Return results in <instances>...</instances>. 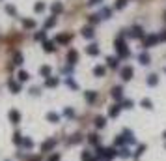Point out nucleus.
Listing matches in <instances>:
<instances>
[{
    "instance_id": "nucleus-1",
    "label": "nucleus",
    "mask_w": 166,
    "mask_h": 161,
    "mask_svg": "<svg viewBox=\"0 0 166 161\" xmlns=\"http://www.w3.org/2000/svg\"><path fill=\"white\" fill-rule=\"evenodd\" d=\"M116 51H118V56L119 58H127L129 56V49H127V45H125V39L123 36H119L118 39H116Z\"/></svg>"
},
{
    "instance_id": "nucleus-2",
    "label": "nucleus",
    "mask_w": 166,
    "mask_h": 161,
    "mask_svg": "<svg viewBox=\"0 0 166 161\" xmlns=\"http://www.w3.org/2000/svg\"><path fill=\"white\" fill-rule=\"evenodd\" d=\"M97 155L99 157H105V159H112L118 155V150L114 148H97Z\"/></svg>"
},
{
    "instance_id": "nucleus-3",
    "label": "nucleus",
    "mask_w": 166,
    "mask_h": 161,
    "mask_svg": "<svg viewBox=\"0 0 166 161\" xmlns=\"http://www.w3.org/2000/svg\"><path fill=\"white\" fill-rule=\"evenodd\" d=\"M160 41L157 34H151V36H148V38H144V47L148 49V47H153V45H157Z\"/></svg>"
},
{
    "instance_id": "nucleus-4",
    "label": "nucleus",
    "mask_w": 166,
    "mask_h": 161,
    "mask_svg": "<svg viewBox=\"0 0 166 161\" xmlns=\"http://www.w3.org/2000/svg\"><path fill=\"white\" fill-rule=\"evenodd\" d=\"M133 73H134V69L131 66H125V68H121V71H119V75H121L123 80H131L133 79Z\"/></svg>"
},
{
    "instance_id": "nucleus-5",
    "label": "nucleus",
    "mask_w": 166,
    "mask_h": 161,
    "mask_svg": "<svg viewBox=\"0 0 166 161\" xmlns=\"http://www.w3.org/2000/svg\"><path fill=\"white\" fill-rule=\"evenodd\" d=\"M56 142H58L56 139H49L47 142H43V144H41V152H51V150L56 146Z\"/></svg>"
},
{
    "instance_id": "nucleus-6",
    "label": "nucleus",
    "mask_w": 166,
    "mask_h": 161,
    "mask_svg": "<svg viewBox=\"0 0 166 161\" xmlns=\"http://www.w3.org/2000/svg\"><path fill=\"white\" fill-rule=\"evenodd\" d=\"M131 38H136V39H142L144 38V30L140 28V26H133L131 28V34H129Z\"/></svg>"
},
{
    "instance_id": "nucleus-7",
    "label": "nucleus",
    "mask_w": 166,
    "mask_h": 161,
    "mask_svg": "<svg viewBox=\"0 0 166 161\" xmlns=\"http://www.w3.org/2000/svg\"><path fill=\"white\" fill-rule=\"evenodd\" d=\"M119 113H121V105H112L108 110V116L110 118H116V116H119Z\"/></svg>"
},
{
    "instance_id": "nucleus-8",
    "label": "nucleus",
    "mask_w": 166,
    "mask_h": 161,
    "mask_svg": "<svg viewBox=\"0 0 166 161\" xmlns=\"http://www.w3.org/2000/svg\"><path fill=\"white\" fill-rule=\"evenodd\" d=\"M9 120H11V124H19L21 122V113L19 110H9Z\"/></svg>"
},
{
    "instance_id": "nucleus-9",
    "label": "nucleus",
    "mask_w": 166,
    "mask_h": 161,
    "mask_svg": "<svg viewBox=\"0 0 166 161\" xmlns=\"http://www.w3.org/2000/svg\"><path fill=\"white\" fill-rule=\"evenodd\" d=\"M58 77H47V80H45V86L47 88H54V86H58Z\"/></svg>"
},
{
    "instance_id": "nucleus-10",
    "label": "nucleus",
    "mask_w": 166,
    "mask_h": 161,
    "mask_svg": "<svg viewBox=\"0 0 166 161\" xmlns=\"http://www.w3.org/2000/svg\"><path fill=\"white\" fill-rule=\"evenodd\" d=\"M86 53L90 54V56H97V54H99V47L95 43H92V45H88V47H86Z\"/></svg>"
},
{
    "instance_id": "nucleus-11",
    "label": "nucleus",
    "mask_w": 166,
    "mask_h": 161,
    "mask_svg": "<svg viewBox=\"0 0 166 161\" xmlns=\"http://www.w3.org/2000/svg\"><path fill=\"white\" fill-rule=\"evenodd\" d=\"M123 137H125V140H127V144H133L134 142V140H136V139H134L133 137V131H131V129H123Z\"/></svg>"
},
{
    "instance_id": "nucleus-12",
    "label": "nucleus",
    "mask_w": 166,
    "mask_h": 161,
    "mask_svg": "<svg viewBox=\"0 0 166 161\" xmlns=\"http://www.w3.org/2000/svg\"><path fill=\"white\" fill-rule=\"evenodd\" d=\"M71 41V34H60L56 36V43H69Z\"/></svg>"
},
{
    "instance_id": "nucleus-13",
    "label": "nucleus",
    "mask_w": 166,
    "mask_h": 161,
    "mask_svg": "<svg viewBox=\"0 0 166 161\" xmlns=\"http://www.w3.org/2000/svg\"><path fill=\"white\" fill-rule=\"evenodd\" d=\"M112 98H114V99H121V98H123V88H121V86L112 88Z\"/></svg>"
},
{
    "instance_id": "nucleus-14",
    "label": "nucleus",
    "mask_w": 166,
    "mask_h": 161,
    "mask_svg": "<svg viewBox=\"0 0 166 161\" xmlns=\"http://www.w3.org/2000/svg\"><path fill=\"white\" fill-rule=\"evenodd\" d=\"M67 60H69V64H71V66H73V64H77L78 53H77V51H69V53H67Z\"/></svg>"
},
{
    "instance_id": "nucleus-15",
    "label": "nucleus",
    "mask_w": 166,
    "mask_h": 161,
    "mask_svg": "<svg viewBox=\"0 0 166 161\" xmlns=\"http://www.w3.org/2000/svg\"><path fill=\"white\" fill-rule=\"evenodd\" d=\"M105 73H107V68H105V66H95L93 68V75H95V77H103Z\"/></svg>"
},
{
    "instance_id": "nucleus-16",
    "label": "nucleus",
    "mask_w": 166,
    "mask_h": 161,
    "mask_svg": "<svg viewBox=\"0 0 166 161\" xmlns=\"http://www.w3.org/2000/svg\"><path fill=\"white\" fill-rule=\"evenodd\" d=\"M105 125H107V118H103V116L95 118V128H97V129H103Z\"/></svg>"
},
{
    "instance_id": "nucleus-17",
    "label": "nucleus",
    "mask_w": 166,
    "mask_h": 161,
    "mask_svg": "<svg viewBox=\"0 0 166 161\" xmlns=\"http://www.w3.org/2000/svg\"><path fill=\"white\" fill-rule=\"evenodd\" d=\"M82 36H84V38H88V39H92V38H93V28H92V26L82 28Z\"/></svg>"
},
{
    "instance_id": "nucleus-18",
    "label": "nucleus",
    "mask_w": 166,
    "mask_h": 161,
    "mask_svg": "<svg viewBox=\"0 0 166 161\" xmlns=\"http://www.w3.org/2000/svg\"><path fill=\"white\" fill-rule=\"evenodd\" d=\"M47 120H49V122H52V124H56V122H60V114L58 113H49L47 114Z\"/></svg>"
},
{
    "instance_id": "nucleus-19",
    "label": "nucleus",
    "mask_w": 166,
    "mask_h": 161,
    "mask_svg": "<svg viewBox=\"0 0 166 161\" xmlns=\"http://www.w3.org/2000/svg\"><path fill=\"white\" fill-rule=\"evenodd\" d=\"M9 90H13V94H19L21 92V84L15 83V80H9Z\"/></svg>"
},
{
    "instance_id": "nucleus-20",
    "label": "nucleus",
    "mask_w": 166,
    "mask_h": 161,
    "mask_svg": "<svg viewBox=\"0 0 166 161\" xmlns=\"http://www.w3.org/2000/svg\"><path fill=\"white\" fill-rule=\"evenodd\" d=\"M138 60H140V64H144V66H148V64L151 62V60H149V54H148V53H142V54L138 56Z\"/></svg>"
},
{
    "instance_id": "nucleus-21",
    "label": "nucleus",
    "mask_w": 166,
    "mask_h": 161,
    "mask_svg": "<svg viewBox=\"0 0 166 161\" xmlns=\"http://www.w3.org/2000/svg\"><path fill=\"white\" fill-rule=\"evenodd\" d=\"M43 49L47 53H52L54 49H56V47H54V41H43Z\"/></svg>"
},
{
    "instance_id": "nucleus-22",
    "label": "nucleus",
    "mask_w": 166,
    "mask_h": 161,
    "mask_svg": "<svg viewBox=\"0 0 166 161\" xmlns=\"http://www.w3.org/2000/svg\"><path fill=\"white\" fill-rule=\"evenodd\" d=\"M80 159H82V161H93V155H92L90 150H84L82 155H80Z\"/></svg>"
},
{
    "instance_id": "nucleus-23",
    "label": "nucleus",
    "mask_w": 166,
    "mask_h": 161,
    "mask_svg": "<svg viewBox=\"0 0 166 161\" xmlns=\"http://www.w3.org/2000/svg\"><path fill=\"white\" fill-rule=\"evenodd\" d=\"M157 83H159V77H157L155 73L148 77V84H149V86H157Z\"/></svg>"
},
{
    "instance_id": "nucleus-24",
    "label": "nucleus",
    "mask_w": 166,
    "mask_h": 161,
    "mask_svg": "<svg viewBox=\"0 0 166 161\" xmlns=\"http://www.w3.org/2000/svg\"><path fill=\"white\" fill-rule=\"evenodd\" d=\"M62 9H64V6H62L60 2H54V4H52V13H54V15L62 13Z\"/></svg>"
},
{
    "instance_id": "nucleus-25",
    "label": "nucleus",
    "mask_w": 166,
    "mask_h": 161,
    "mask_svg": "<svg viewBox=\"0 0 166 161\" xmlns=\"http://www.w3.org/2000/svg\"><path fill=\"white\" fill-rule=\"evenodd\" d=\"M118 155H119V157H123V159H127L129 155H131L129 154V148H119L118 150Z\"/></svg>"
},
{
    "instance_id": "nucleus-26",
    "label": "nucleus",
    "mask_w": 166,
    "mask_h": 161,
    "mask_svg": "<svg viewBox=\"0 0 166 161\" xmlns=\"http://www.w3.org/2000/svg\"><path fill=\"white\" fill-rule=\"evenodd\" d=\"M39 73H41L43 77H51V66H43L39 69Z\"/></svg>"
},
{
    "instance_id": "nucleus-27",
    "label": "nucleus",
    "mask_w": 166,
    "mask_h": 161,
    "mask_svg": "<svg viewBox=\"0 0 166 161\" xmlns=\"http://www.w3.org/2000/svg\"><path fill=\"white\" fill-rule=\"evenodd\" d=\"M140 105H142L144 109H153V103H151V99H148V98H144V99H142V103H140Z\"/></svg>"
},
{
    "instance_id": "nucleus-28",
    "label": "nucleus",
    "mask_w": 166,
    "mask_h": 161,
    "mask_svg": "<svg viewBox=\"0 0 166 161\" xmlns=\"http://www.w3.org/2000/svg\"><path fill=\"white\" fill-rule=\"evenodd\" d=\"M95 98H97V94H95L93 90H88V92H86V99H88L90 103H92V101H95Z\"/></svg>"
},
{
    "instance_id": "nucleus-29",
    "label": "nucleus",
    "mask_w": 166,
    "mask_h": 161,
    "mask_svg": "<svg viewBox=\"0 0 166 161\" xmlns=\"http://www.w3.org/2000/svg\"><path fill=\"white\" fill-rule=\"evenodd\" d=\"M13 64H17V66H21V64H23V54H21V53H15V56H13Z\"/></svg>"
},
{
    "instance_id": "nucleus-30",
    "label": "nucleus",
    "mask_w": 166,
    "mask_h": 161,
    "mask_svg": "<svg viewBox=\"0 0 166 161\" xmlns=\"http://www.w3.org/2000/svg\"><path fill=\"white\" fill-rule=\"evenodd\" d=\"M23 24H24V28H34L36 26V21H32V19H24Z\"/></svg>"
},
{
    "instance_id": "nucleus-31",
    "label": "nucleus",
    "mask_w": 166,
    "mask_h": 161,
    "mask_svg": "<svg viewBox=\"0 0 166 161\" xmlns=\"http://www.w3.org/2000/svg\"><path fill=\"white\" fill-rule=\"evenodd\" d=\"M107 62H108V66H110V68H118V62H119V60H118V58H114V56H110V58H107Z\"/></svg>"
},
{
    "instance_id": "nucleus-32",
    "label": "nucleus",
    "mask_w": 166,
    "mask_h": 161,
    "mask_svg": "<svg viewBox=\"0 0 166 161\" xmlns=\"http://www.w3.org/2000/svg\"><path fill=\"white\" fill-rule=\"evenodd\" d=\"M88 140H90V144H99V135H95V133H92L88 137Z\"/></svg>"
},
{
    "instance_id": "nucleus-33",
    "label": "nucleus",
    "mask_w": 166,
    "mask_h": 161,
    "mask_svg": "<svg viewBox=\"0 0 166 161\" xmlns=\"http://www.w3.org/2000/svg\"><path fill=\"white\" fill-rule=\"evenodd\" d=\"M34 11H36V13H41V11H45V4H43V2H37L36 6H34Z\"/></svg>"
},
{
    "instance_id": "nucleus-34",
    "label": "nucleus",
    "mask_w": 166,
    "mask_h": 161,
    "mask_svg": "<svg viewBox=\"0 0 166 161\" xmlns=\"http://www.w3.org/2000/svg\"><path fill=\"white\" fill-rule=\"evenodd\" d=\"M13 142H15V144H23V135L19 133V131L13 135Z\"/></svg>"
},
{
    "instance_id": "nucleus-35",
    "label": "nucleus",
    "mask_w": 166,
    "mask_h": 161,
    "mask_svg": "<svg viewBox=\"0 0 166 161\" xmlns=\"http://www.w3.org/2000/svg\"><path fill=\"white\" fill-rule=\"evenodd\" d=\"M28 79H30V75L26 71H19V80H21V83H24V80H28Z\"/></svg>"
},
{
    "instance_id": "nucleus-36",
    "label": "nucleus",
    "mask_w": 166,
    "mask_h": 161,
    "mask_svg": "<svg viewBox=\"0 0 166 161\" xmlns=\"http://www.w3.org/2000/svg\"><path fill=\"white\" fill-rule=\"evenodd\" d=\"M54 23H56V15H54V17H51L47 23H45V28H51V26H54Z\"/></svg>"
},
{
    "instance_id": "nucleus-37",
    "label": "nucleus",
    "mask_w": 166,
    "mask_h": 161,
    "mask_svg": "<svg viewBox=\"0 0 166 161\" xmlns=\"http://www.w3.org/2000/svg\"><path fill=\"white\" fill-rule=\"evenodd\" d=\"M23 146H24V148H32V146H34L32 139H23Z\"/></svg>"
},
{
    "instance_id": "nucleus-38",
    "label": "nucleus",
    "mask_w": 166,
    "mask_h": 161,
    "mask_svg": "<svg viewBox=\"0 0 166 161\" xmlns=\"http://www.w3.org/2000/svg\"><path fill=\"white\" fill-rule=\"evenodd\" d=\"M125 4H127V0H116V9L125 8Z\"/></svg>"
},
{
    "instance_id": "nucleus-39",
    "label": "nucleus",
    "mask_w": 166,
    "mask_h": 161,
    "mask_svg": "<svg viewBox=\"0 0 166 161\" xmlns=\"http://www.w3.org/2000/svg\"><path fill=\"white\" fill-rule=\"evenodd\" d=\"M146 152V146H144V144H140V146L136 148V152H134V155H136V157H138V155H142Z\"/></svg>"
},
{
    "instance_id": "nucleus-40",
    "label": "nucleus",
    "mask_w": 166,
    "mask_h": 161,
    "mask_svg": "<svg viewBox=\"0 0 166 161\" xmlns=\"http://www.w3.org/2000/svg\"><path fill=\"white\" fill-rule=\"evenodd\" d=\"M99 17L108 19V17H110V9H108V8H103V11H101V15H99Z\"/></svg>"
},
{
    "instance_id": "nucleus-41",
    "label": "nucleus",
    "mask_w": 166,
    "mask_h": 161,
    "mask_svg": "<svg viewBox=\"0 0 166 161\" xmlns=\"http://www.w3.org/2000/svg\"><path fill=\"white\" fill-rule=\"evenodd\" d=\"M80 142V135H73V139H69V144H77Z\"/></svg>"
},
{
    "instance_id": "nucleus-42",
    "label": "nucleus",
    "mask_w": 166,
    "mask_h": 161,
    "mask_svg": "<svg viewBox=\"0 0 166 161\" xmlns=\"http://www.w3.org/2000/svg\"><path fill=\"white\" fill-rule=\"evenodd\" d=\"M36 39H37V41H39V39H41V41H45V30H41V32L36 34Z\"/></svg>"
},
{
    "instance_id": "nucleus-43",
    "label": "nucleus",
    "mask_w": 166,
    "mask_h": 161,
    "mask_svg": "<svg viewBox=\"0 0 166 161\" xmlns=\"http://www.w3.org/2000/svg\"><path fill=\"white\" fill-rule=\"evenodd\" d=\"M6 11L9 15H15V13H17V9H15V6H6Z\"/></svg>"
},
{
    "instance_id": "nucleus-44",
    "label": "nucleus",
    "mask_w": 166,
    "mask_h": 161,
    "mask_svg": "<svg viewBox=\"0 0 166 161\" xmlns=\"http://www.w3.org/2000/svg\"><path fill=\"white\" fill-rule=\"evenodd\" d=\"M67 86H71V88H75V90H77V88H78V84L75 83L73 79H67Z\"/></svg>"
},
{
    "instance_id": "nucleus-45",
    "label": "nucleus",
    "mask_w": 166,
    "mask_h": 161,
    "mask_svg": "<svg viewBox=\"0 0 166 161\" xmlns=\"http://www.w3.org/2000/svg\"><path fill=\"white\" fill-rule=\"evenodd\" d=\"M47 161H60V154H52Z\"/></svg>"
},
{
    "instance_id": "nucleus-46",
    "label": "nucleus",
    "mask_w": 166,
    "mask_h": 161,
    "mask_svg": "<svg viewBox=\"0 0 166 161\" xmlns=\"http://www.w3.org/2000/svg\"><path fill=\"white\" fill-rule=\"evenodd\" d=\"M123 107H125V109H131V107H133V101H131V99H125V101H123Z\"/></svg>"
},
{
    "instance_id": "nucleus-47",
    "label": "nucleus",
    "mask_w": 166,
    "mask_h": 161,
    "mask_svg": "<svg viewBox=\"0 0 166 161\" xmlns=\"http://www.w3.org/2000/svg\"><path fill=\"white\" fill-rule=\"evenodd\" d=\"M65 116H69V118H71V116H75V113H73V109H65Z\"/></svg>"
},
{
    "instance_id": "nucleus-48",
    "label": "nucleus",
    "mask_w": 166,
    "mask_h": 161,
    "mask_svg": "<svg viewBox=\"0 0 166 161\" xmlns=\"http://www.w3.org/2000/svg\"><path fill=\"white\" fill-rule=\"evenodd\" d=\"M99 21V15H90V23H97Z\"/></svg>"
},
{
    "instance_id": "nucleus-49",
    "label": "nucleus",
    "mask_w": 166,
    "mask_h": 161,
    "mask_svg": "<svg viewBox=\"0 0 166 161\" xmlns=\"http://www.w3.org/2000/svg\"><path fill=\"white\" fill-rule=\"evenodd\" d=\"M159 39H162V41H166V30H164V32H162V34L159 36Z\"/></svg>"
},
{
    "instance_id": "nucleus-50",
    "label": "nucleus",
    "mask_w": 166,
    "mask_h": 161,
    "mask_svg": "<svg viewBox=\"0 0 166 161\" xmlns=\"http://www.w3.org/2000/svg\"><path fill=\"white\" fill-rule=\"evenodd\" d=\"M99 2H103V0H90L88 4H92V6H95V4H99Z\"/></svg>"
},
{
    "instance_id": "nucleus-51",
    "label": "nucleus",
    "mask_w": 166,
    "mask_h": 161,
    "mask_svg": "<svg viewBox=\"0 0 166 161\" xmlns=\"http://www.w3.org/2000/svg\"><path fill=\"white\" fill-rule=\"evenodd\" d=\"M32 161H39V159H32Z\"/></svg>"
},
{
    "instance_id": "nucleus-52",
    "label": "nucleus",
    "mask_w": 166,
    "mask_h": 161,
    "mask_svg": "<svg viewBox=\"0 0 166 161\" xmlns=\"http://www.w3.org/2000/svg\"><path fill=\"white\" fill-rule=\"evenodd\" d=\"M164 139H166V131H164Z\"/></svg>"
}]
</instances>
